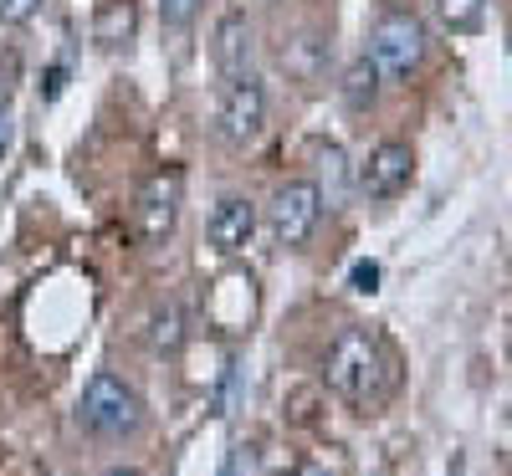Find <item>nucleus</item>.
Returning a JSON list of instances; mask_svg holds the SVG:
<instances>
[{"label": "nucleus", "mask_w": 512, "mask_h": 476, "mask_svg": "<svg viewBox=\"0 0 512 476\" xmlns=\"http://www.w3.org/2000/svg\"><path fill=\"white\" fill-rule=\"evenodd\" d=\"M323 379H328V389L344 405L374 410V405L390 400V389H395V359L369 328H344L333 338V349H328Z\"/></svg>", "instance_id": "nucleus-1"}, {"label": "nucleus", "mask_w": 512, "mask_h": 476, "mask_svg": "<svg viewBox=\"0 0 512 476\" xmlns=\"http://www.w3.org/2000/svg\"><path fill=\"white\" fill-rule=\"evenodd\" d=\"M77 420H82V430H93V436H103V441H123L144 425V400L128 379L103 369V374L88 379V389H82Z\"/></svg>", "instance_id": "nucleus-2"}, {"label": "nucleus", "mask_w": 512, "mask_h": 476, "mask_svg": "<svg viewBox=\"0 0 512 476\" xmlns=\"http://www.w3.org/2000/svg\"><path fill=\"white\" fill-rule=\"evenodd\" d=\"M425 57V26L410 11H384L369 31V62L390 77H410Z\"/></svg>", "instance_id": "nucleus-3"}, {"label": "nucleus", "mask_w": 512, "mask_h": 476, "mask_svg": "<svg viewBox=\"0 0 512 476\" xmlns=\"http://www.w3.org/2000/svg\"><path fill=\"white\" fill-rule=\"evenodd\" d=\"M323 221V190L313 180H287L272 205H267V226L277 236V246H303Z\"/></svg>", "instance_id": "nucleus-4"}, {"label": "nucleus", "mask_w": 512, "mask_h": 476, "mask_svg": "<svg viewBox=\"0 0 512 476\" xmlns=\"http://www.w3.org/2000/svg\"><path fill=\"white\" fill-rule=\"evenodd\" d=\"M180 200H185V175H180V169H164V175H154V180L139 190V200H134V226H139V241L164 246L169 236H175Z\"/></svg>", "instance_id": "nucleus-5"}, {"label": "nucleus", "mask_w": 512, "mask_h": 476, "mask_svg": "<svg viewBox=\"0 0 512 476\" xmlns=\"http://www.w3.org/2000/svg\"><path fill=\"white\" fill-rule=\"evenodd\" d=\"M216 123H221V139L226 144H251L256 134H262V123H267V88L251 72L236 77V82H226Z\"/></svg>", "instance_id": "nucleus-6"}, {"label": "nucleus", "mask_w": 512, "mask_h": 476, "mask_svg": "<svg viewBox=\"0 0 512 476\" xmlns=\"http://www.w3.org/2000/svg\"><path fill=\"white\" fill-rule=\"evenodd\" d=\"M410 180H415V159H410V144H400V139H384L379 149H369V159L359 169V190L369 200H395L410 190Z\"/></svg>", "instance_id": "nucleus-7"}, {"label": "nucleus", "mask_w": 512, "mask_h": 476, "mask_svg": "<svg viewBox=\"0 0 512 476\" xmlns=\"http://www.w3.org/2000/svg\"><path fill=\"white\" fill-rule=\"evenodd\" d=\"M210 57H216V72L226 82L246 77L251 72V57H256V31H251V16L246 11H226L216 21V36H210Z\"/></svg>", "instance_id": "nucleus-8"}, {"label": "nucleus", "mask_w": 512, "mask_h": 476, "mask_svg": "<svg viewBox=\"0 0 512 476\" xmlns=\"http://www.w3.org/2000/svg\"><path fill=\"white\" fill-rule=\"evenodd\" d=\"M205 236H210V246H216L221 256H236L256 236V205L246 195L216 200V210H210V221H205Z\"/></svg>", "instance_id": "nucleus-9"}, {"label": "nucleus", "mask_w": 512, "mask_h": 476, "mask_svg": "<svg viewBox=\"0 0 512 476\" xmlns=\"http://www.w3.org/2000/svg\"><path fill=\"white\" fill-rule=\"evenodd\" d=\"M282 67H287L297 82H313V77H318V67H323V41H318L313 31L282 41Z\"/></svg>", "instance_id": "nucleus-10"}, {"label": "nucleus", "mask_w": 512, "mask_h": 476, "mask_svg": "<svg viewBox=\"0 0 512 476\" xmlns=\"http://www.w3.org/2000/svg\"><path fill=\"white\" fill-rule=\"evenodd\" d=\"M374 93H379V67H374L369 57H359V62L344 72V103H349V108H369Z\"/></svg>", "instance_id": "nucleus-11"}, {"label": "nucleus", "mask_w": 512, "mask_h": 476, "mask_svg": "<svg viewBox=\"0 0 512 476\" xmlns=\"http://www.w3.org/2000/svg\"><path fill=\"white\" fill-rule=\"evenodd\" d=\"M134 31V6L128 0H113V6H103L98 26H93V41H103V47H118V41Z\"/></svg>", "instance_id": "nucleus-12"}, {"label": "nucleus", "mask_w": 512, "mask_h": 476, "mask_svg": "<svg viewBox=\"0 0 512 476\" xmlns=\"http://www.w3.org/2000/svg\"><path fill=\"white\" fill-rule=\"evenodd\" d=\"M436 11L446 21V31H477L482 26V11H487V0H436Z\"/></svg>", "instance_id": "nucleus-13"}, {"label": "nucleus", "mask_w": 512, "mask_h": 476, "mask_svg": "<svg viewBox=\"0 0 512 476\" xmlns=\"http://www.w3.org/2000/svg\"><path fill=\"white\" fill-rule=\"evenodd\" d=\"M149 343H154V349H164V354L180 349V343H185V318H180V308H164V313L149 318Z\"/></svg>", "instance_id": "nucleus-14"}, {"label": "nucleus", "mask_w": 512, "mask_h": 476, "mask_svg": "<svg viewBox=\"0 0 512 476\" xmlns=\"http://www.w3.org/2000/svg\"><path fill=\"white\" fill-rule=\"evenodd\" d=\"M221 476H262V451H256L251 441H236V446L226 451Z\"/></svg>", "instance_id": "nucleus-15"}, {"label": "nucleus", "mask_w": 512, "mask_h": 476, "mask_svg": "<svg viewBox=\"0 0 512 476\" xmlns=\"http://www.w3.org/2000/svg\"><path fill=\"white\" fill-rule=\"evenodd\" d=\"M195 11H200V0H159V21L169 31H185L195 21Z\"/></svg>", "instance_id": "nucleus-16"}, {"label": "nucleus", "mask_w": 512, "mask_h": 476, "mask_svg": "<svg viewBox=\"0 0 512 476\" xmlns=\"http://www.w3.org/2000/svg\"><path fill=\"white\" fill-rule=\"evenodd\" d=\"M11 139H16V113H11L6 103H0V159L11 154Z\"/></svg>", "instance_id": "nucleus-17"}, {"label": "nucleus", "mask_w": 512, "mask_h": 476, "mask_svg": "<svg viewBox=\"0 0 512 476\" xmlns=\"http://www.w3.org/2000/svg\"><path fill=\"white\" fill-rule=\"evenodd\" d=\"M354 287H359V292H374V287H379V267H374V262H359V267H354Z\"/></svg>", "instance_id": "nucleus-18"}, {"label": "nucleus", "mask_w": 512, "mask_h": 476, "mask_svg": "<svg viewBox=\"0 0 512 476\" xmlns=\"http://www.w3.org/2000/svg\"><path fill=\"white\" fill-rule=\"evenodd\" d=\"M36 11V0H6V6H0V21H26Z\"/></svg>", "instance_id": "nucleus-19"}, {"label": "nucleus", "mask_w": 512, "mask_h": 476, "mask_svg": "<svg viewBox=\"0 0 512 476\" xmlns=\"http://www.w3.org/2000/svg\"><path fill=\"white\" fill-rule=\"evenodd\" d=\"M62 82H67V67H52V72H47V98L62 93Z\"/></svg>", "instance_id": "nucleus-20"}, {"label": "nucleus", "mask_w": 512, "mask_h": 476, "mask_svg": "<svg viewBox=\"0 0 512 476\" xmlns=\"http://www.w3.org/2000/svg\"><path fill=\"white\" fill-rule=\"evenodd\" d=\"M292 476H328V471H323V466H297Z\"/></svg>", "instance_id": "nucleus-21"}, {"label": "nucleus", "mask_w": 512, "mask_h": 476, "mask_svg": "<svg viewBox=\"0 0 512 476\" xmlns=\"http://www.w3.org/2000/svg\"><path fill=\"white\" fill-rule=\"evenodd\" d=\"M108 476H139V471H108Z\"/></svg>", "instance_id": "nucleus-22"}]
</instances>
